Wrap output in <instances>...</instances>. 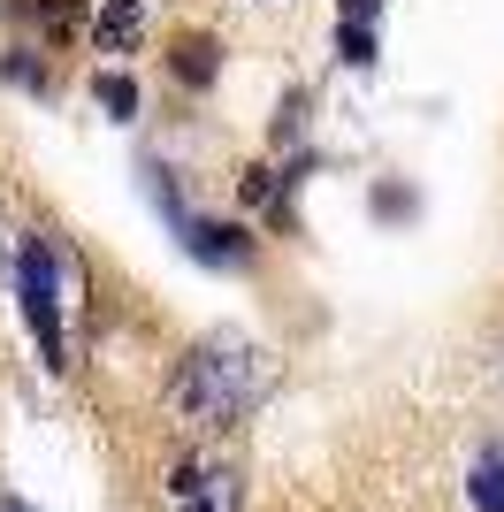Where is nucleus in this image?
I'll return each instance as SVG.
<instances>
[{"mask_svg": "<svg viewBox=\"0 0 504 512\" xmlns=\"http://www.w3.org/2000/svg\"><path fill=\"white\" fill-rule=\"evenodd\" d=\"M466 490H474V505H482V512H504V459H482V474H474Z\"/></svg>", "mask_w": 504, "mask_h": 512, "instance_id": "nucleus-8", "label": "nucleus"}, {"mask_svg": "<svg viewBox=\"0 0 504 512\" xmlns=\"http://www.w3.org/2000/svg\"><path fill=\"white\" fill-rule=\"evenodd\" d=\"M268 390H275L268 352L252 337H237V329H222V337H199L184 352L176 383H168V413L184 428H199V436H214V428H237Z\"/></svg>", "mask_w": 504, "mask_h": 512, "instance_id": "nucleus-1", "label": "nucleus"}, {"mask_svg": "<svg viewBox=\"0 0 504 512\" xmlns=\"http://www.w3.org/2000/svg\"><path fill=\"white\" fill-rule=\"evenodd\" d=\"M92 92H100V107H107V115H115V123H130V115H138V85H130L123 69H107V77H100V85H92Z\"/></svg>", "mask_w": 504, "mask_h": 512, "instance_id": "nucleus-6", "label": "nucleus"}, {"mask_svg": "<svg viewBox=\"0 0 504 512\" xmlns=\"http://www.w3.org/2000/svg\"><path fill=\"white\" fill-rule=\"evenodd\" d=\"M138 31H146V8H138V0H107V8H100V46H107V54H130Z\"/></svg>", "mask_w": 504, "mask_h": 512, "instance_id": "nucleus-5", "label": "nucleus"}, {"mask_svg": "<svg viewBox=\"0 0 504 512\" xmlns=\"http://www.w3.org/2000/svg\"><path fill=\"white\" fill-rule=\"evenodd\" d=\"M336 54L352 69H375V39H367V23H336Z\"/></svg>", "mask_w": 504, "mask_h": 512, "instance_id": "nucleus-7", "label": "nucleus"}, {"mask_svg": "<svg viewBox=\"0 0 504 512\" xmlns=\"http://www.w3.org/2000/svg\"><path fill=\"white\" fill-rule=\"evenodd\" d=\"M207 54H214L207 39H184V54H176V77H184V85H207V77H214Z\"/></svg>", "mask_w": 504, "mask_h": 512, "instance_id": "nucleus-9", "label": "nucleus"}, {"mask_svg": "<svg viewBox=\"0 0 504 512\" xmlns=\"http://www.w3.org/2000/svg\"><path fill=\"white\" fill-rule=\"evenodd\" d=\"M16 299H23L31 337H39V360L62 375V367H69L62 314L84 299V268H77V253H69L62 237H31V245H23V260H16Z\"/></svg>", "mask_w": 504, "mask_h": 512, "instance_id": "nucleus-2", "label": "nucleus"}, {"mask_svg": "<svg viewBox=\"0 0 504 512\" xmlns=\"http://www.w3.org/2000/svg\"><path fill=\"white\" fill-rule=\"evenodd\" d=\"M168 505L176 512H237L245 505V482H237V467L191 451V459H176V474H168Z\"/></svg>", "mask_w": 504, "mask_h": 512, "instance_id": "nucleus-3", "label": "nucleus"}, {"mask_svg": "<svg viewBox=\"0 0 504 512\" xmlns=\"http://www.w3.org/2000/svg\"><path fill=\"white\" fill-rule=\"evenodd\" d=\"M176 222H184V245L199 260H222V268H245V260H252V245H245L237 222H191V214H176Z\"/></svg>", "mask_w": 504, "mask_h": 512, "instance_id": "nucleus-4", "label": "nucleus"}, {"mask_svg": "<svg viewBox=\"0 0 504 512\" xmlns=\"http://www.w3.org/2000/svg\"><path fill=\"white\" fill-rule=\"evenodd\" d=\"M375 8H382V0H344V23H367Z\"/></svg>", "mask_w": 504, "mask_h": 512, "instance_id": "nucleus-10", "label": "nucleus"}, {"mask_svg": "<svg viewBox=\"0 0 504 512\" xmlns=\"http://www.w3.org/2000/svg\"><path fill=\"white\" fill-rule=\"evenodd\" d=\"M0 512H31V505H23V497H8V505H0Z\"/></svg>", "mask_w": 504, "mask_h": 512, "instance_id": "nucleus-11", "label": "nucleus"}]
</instances>
